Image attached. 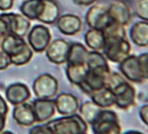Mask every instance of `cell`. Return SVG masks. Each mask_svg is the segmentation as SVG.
Returning a JSON list of instances; mask_svg holds the SVG:
<instances>
[{"instance_id": "1", "label": "cell", "mask_w": 148, "mask_h": 134, "mask_svg": "<svg viewBox=\"0 0 148 134\" xmlns=\"http://www.w3.org/2000/svg\"><path fill=\"white\" fill-rule=\"evenodd\" d=\"M55 134H81L88 131V123L80 115L73 114L47 122Z\"/></svg>"}, {"instance_id": "2", "label": "cell", "mask_w": 148, "mask_h": 134, "mask_svg": "<svg viewBox=\"0 0 148 134\" xmlns=\"http://www.w3.org/2000/svg\"><path fill=\"white\" fill-rule=\"evenodd\" d=\"M91 126L94 134H121L118 116L111 110L102 109Z\"/></svg>"}, {"instance_id": "3", "label": "cell", "mask_w": 148, "mask_h": 134, "mask_svg": "<svg viewBox=\"0 0 148 134\" xmlns=\"http://www.w3.org/2000/svg\"><path fill=\"white\" fill-rule=\"evenodd\" d=\"M33 91L38 98L51 99L56 96L59 85L57 80L49 74L39 75L32 86Z\"/></svg>"}, {"instance_id": "4", "label": "cell", "mask_w": 148, "mask_h": 134, "mask_svg": "<svg viewBox=\"0 0 148 134\" xmlns=\"http://www.w3.org/2000/svg\"><path fill=\"white\" fill-rule=\"evenodd\" d=\"M86 21L90 29L103 30L112 22L108 13V6L97 5L92 6L87 13Z\"/></svg>"}, {"instance_id": "5", "label": "cell", "mask_w": 148, "mask_h": 134, "mask_svg": "<svg viewBox=\"0 0 148 134\" xmlns=\"http://www.w3.org/2000/svg\"><path fill=\"white\" fill-rule=\"evenodd\" d=\"M29 45L33 51L41 53L47 49L51 42V33L44 25H36L28 33Z\"/></svg>"}, {"instance_id": "6", "label": "cell", "mask_w": 148, "mask_h": 134, "mask_svg": "<svg viewBox=\"0 0 148 134\" xmlns=\"http://www.w3.org/2000/svg\"><path fill=\"white\" fill-rule=\"evenodd\" d=\"M130 43L126 38H124L114 41V42L106 43L103 48V52L108 60L113 63L120 64L126 57L130 56Z\"/></svg>"}, {"instance_id": "7", "label": "cell", "mask_w": 148, "mask_h": 134, "mask_svg": "<svg viewBox=\"0 0 148 134\" xmlns=\"http://www.w3.org/2000/svg\"><path fill=\"white\" fill-rule=\"evenodd\" d=\"M120 70L123 77L132 82L141 83L145 80L141 71L138 56L130 55L128 57H126L120 63Z\"/></svg>"}, {"instance_id": "8", "label": "cell", "mask_w": 148, "mask_h": 134, "mask_svg": "<svg viewBox=\"0 0 148 134\" xmlns=\"http://www.w3.org/2000/svg\"><path fill=\"white\" fill-rule=\"evenodd\" d=\"M3 18L8 26V34L24 38L29 32L30 23L28 18L17 14H3Z\"/></svg>"}, {"instance_id": "9", "label": "cell", "mask_w": 148, "mask_h": 134, "mask_svg": "<svg viewBox=\"0 0 148 134\" xmlns=\"http://www.w3.org/2000/svg\"><path fill=\"white\" fill-rule=\"evenodd\" d=\"M115 97V104L119 108L127 109L134 105L136 99L135 89L125 80L112 89Z\"/></svg>"}, {"instance_id": "10", "label": "cell", "mask_w": 148, "mask_h": 134, "mask_svg": "<svg viewBox=\"0 0 148 134\" xmlns=\"http://www.w3.org/2000/svg\"><path fill=\"white\" fill-rule=\"evenodd\" d=\"M109 75L110 74H105L103 73H99V71L88 70L85 80H83L82 83L79 85V87L86 94L91 95L93 92L106 87Z\"/></svg>"}, {"instance_id": "11", "label": "cell", "mask_w": 148, "mask_h": 134, "mask_svg": "<svg viewBox=\"0 0 148 134\" xmlns=\"http://www.w3.org/2000/svg\"><path fill=\"white\" fill-rule=\"evenodd\" d=\"M70 45L64 39H56L53 41L47 47V57L52 63L62 65L67 62Z\"/></svg>"}, {"instance_id": "12", "label": "cell", "mask_w": 148, "mask_h": 134, "mask_svg": "<svg viewBox=\"0 0 148 134\" xmlns=\"http://www.w3.org/2000/svg\"><path fill=\"white\" fill-rule=\"evenodd\" d=\"M54 102L56 110L62 115L75 114L79 107L78 98L69 93H62L58 95Z\"/></svg>"}, {"instance_id": "13", "label": "cell", "mask_w": 148, "mask_h": 134, "mask_svg": "<svg viewBox=\"0 0 148 134\" xmlns=\"http://www.w3.org/2000/svg\"><path fill=\"white\" fill-rule=\"evenodd\" d=\"M108 13L112 22L122 26L129 24L131 20V11L123 1H114L108 6Z\"/></svg>"}, {"instance_id": "14", "label": "cell", "mask_w": 148, "mask_h": 134, "mask_svg": "<svg viewBox=\"0 0 148 134\" xmlns=\"http://www.w3.org/2000/svg\"><path fill=\"white\" fill-rule=\"evenodd\" d=\"M31 106H32L36 121L38 122L50 120L56 113L55 102L52 99L38 98L33 101Z\"/></svg>"}, {"instance_id": "15", "label": "cell", "mask_w": 148, "mask_h": 134, "mask_svg": "<svg viewBox=\"0 0 148 134\" xmlns=\"http://www.w3.org/2000/svg\"><path fill=\"white\" fill-rule=\"evenodd\" d=\"M56 23L60 32L68 36L79 33L82 28V22L80 18L74 14H63L59 16Z\"/></svg>"}, {"instance_id": "16", "label": "cell", "mask_w": 148, "mask_h": 134, "mask_svg": "<svg viewBox=\"0 0 148 134\" xmlns=\"http://www.w3.org/2000/svg\"><path fill=\"white\" fill-rule=\"evenodd\" d=\"M13 118L21 126H31L37 122L32 106L24 102L16 105L13 111Z\"/></svg>"}, {"instance_id": "17", "label": "cell", "mask_w": 148, "mask_h": 134, "mask_svg": "<svg viewBox=\"0 0 148 134\" xmlns=\"http://www.w3.org/2000/svg\"><path fill=\"white\" fill-rule=\"evenodd\" d=\"M5 98L12 105H19L26 102L30 98V91L23 83H14L5 90Z\"/></svg>"}, {"instance_id": "18", "label": "cell", "mask_w": 148, "mask_h": 134, "mask_svg": "<svg viewBox=\"0 0 148 134\" xmlns=\"http://www.w3.org/2000/svg\"><path fill=\"white\" fill-rule=\"evenodd\" d=\"M86 65H88V70L99 71L105 74H111L106 58L99 51L93 50L88 52L86 59Z\"/></svg>"}, {"instance_id": "19", "label": "cell", "mask_w": 148, "mask_h": 134, "mask_svg": "<svg viewBox=\"0 0 148 134\" xmlns=\"http://www.w3.org/2000/svg\"><path fill=\"white\" fill-rule=\"evenodd\" d=\"M130 39L138 47H148V22L140 21L134 23L130 32Z\"/></svg>"}, {"instance_id": "20", "label": "cell", "mask_w": 148, "mask_h": 134, "mask_svg": "<svg viewBox=\"0 0 148 134\" xmlns=\"http://www.w3.org/2000/svg\"><path fill=\"white\" fill-rule=\"evenodd\" d=\"M60 14V8L58 4L54 0H44V8L42 14L38 17V21L47 23L53 24L56 23Z\"/></svg>"}, {"instance_id": "21", "label": "cell", "mask_w": 148, "mask_h": 134, "mask_svg": "<svg viewBox=\"0 0 148 134\" xmlns=\"http://www.w3.org/2000/svg\"><path fill=\"white\" fill-rule=\"evenodd\" d=\"M92 101L101 108L111 107L115 104V97L113 92L108 87H104L89 95Z\"/></svg>"}, {"instance_id": "22", "label": "cell", "mask_w": 148, "mask_h": 134, "mask_svg": "<svg viewBox=\"0 0 148 134\" xmlns=\"http://www.w3.org/2000/svg\"><path fill=\"white\" fill-rule=\"evenodd\" d=\"M44 8V0H26L21 5L23 15L30 20H38Z\"/></svg>"}, {"instance_id": "23", "label": "cell", "mask_w": 148, "mask_h": 134, "mask_svg": "<svg viewBox=\"0 0 148 134\" xmlns=\"http://www.w3.org/2000/svg\"><path fill=\"white\" fill-rule=\"evenodd\" d=\"M89 51L85 46L79 43L70 45L67 62L68 65H82L86 64V59Z\"/></svg>"}, {"instance_id": "24", "label": "cell", "mask_w": 148, "mask_h": 134, "mask_svg": "<svg viewBox=\"0 0 148 134\" xmlns=\"http://www.w3.org/2000/svg\"><path fill=\"white\" fill-rule=\"evenodd\" d=\"M25 41L23 38L18 37L14 34H7L3 37V40L1 42V48L3 51L11 56L17 53L18 51L25 45Z\"/></svg>"}, {"instance_id": "25", "label": "cell", "mask_w": 148, "mask_h": 134, "mask_svg": "<svg viewBox=\"0 0 148 134\" xmlns=\"http://www.w3.org/2000/svg\"><path fill=\"white\" fill-rule=\"evenodd\" d=\"M88 71V67L86 64L82 65H68L66 66V75L71 83L79 86L85 80Z\"/></svg>"}, {"instance_id": "26", "label": "cell", "mask_w": 148, "mask_h": 134, "mask_svg": "<svg viewBox=\"0 0 148 134\" xmlns=\"http://www.w3.org/2000/svg\"><path fill=\"white\" fill-rule=\"evenodd\" d=\"M85 42L87 46L95 51L103 50L105 47V38L103 30L90 29L85 34Z\"/></svg>"}, {"instance_id": "27", "label": "cell", "mask_w": 148, "mask_h": 134, "mask_svg": "<svg viewBox=\"0 0 148 134\" xmlns=\"http://www.w3.org/2000/svg\"><path fill=\"white\" fill-rule=\"evenodd\" d=\"M103 32L105 38V44L126 38V30L124 26L116 23H112L103 30Z\"/></svg>"}, {"instance_id": "28", "label": "cell", "mask_w": 148, "mask_h": 134, "mask_svg": "<svg viewBox=\"0 0 148 134\" xmlns=\"http://www.w3.org/2000/svg\"><path fill=\"white\" fill-rule=\"evenodd\" d=\"M79 108L80 116L85 120L86 122H88L90 124L96 120L98 114L103 109L97 105L95 104L93 101H87L85 103H83Z\"/></svg>"}, {"instance_id": "29", "label": "cell", "mask_w": 148, "mask_h": 134, "mask_svg": "<svg viewBox=\"0 0 148 134\" xmlns=\"http://www.w3.org/2000/svg\"><path fill=\"white\" fill-rule=\"evenodd\" d=\"M32 55H33L32 49H31L29 45L25 43V45L21 48L17 53L10 56V59H11L12 65H17V66L24 65L30 61L31 57H32Z\"/></svg>"}, {"instance_id": "30", "label": "cell", "mask_w": 148, "mask_h": 134, "mask_svg": "<svg viewBox=\"0 0 148 134\" xmlns=\"http://www.w3.org/2000/svg\"><path fill=\"white\" fill-rule=\"evenodd\" d=\"M136 14L143 21L148 22V0H138L136 2Z\"/></svg>"}, {"instance_id": "31", "label": "cell", "mask_w": 148, "mask_h": 134, "mask_svg": "<svg viewBox=\"0 0 148 134\" xmlns=\"http://www.w3.org/2000/svg\"><path fill=\"white\" fill-rule=\"evenodd\" d=\"M29 134H55L51 127L46 123V124H40L37 126H33L29 131Z\"/></svg>"}, {"instance_id": "32", "label": "cell", "mask_w": 148, "mask_h": 134, "mask_svg": "<svg viewBox=\"0 0 148 134\" xmlns=\"http://www.w3.org/2000/svg\"><path fill=\"white\" fill-rule=\"evenodd\" d=\"M139 65L141 68L142 74L145 79H148V53L142 54L138 56Z\"/></svg>"}, {"instance_id": "33", "label": "cell", "mask_w": 148, "mask_h": 134, "mask_svg": "<svg viewBox=\"0 0 148 134\" xmlns=\"http://www.w3.org/2000/svg\"><path fill=\"white\" fill-rule=\"evenodd\" d=\"M12 65L10 56L0 48V70H5Z\"/></svg>"}, {"instance_id": "34", "label": "cell", "mask_w": 148, "mask_h": 134, "mask_svg": "<svg viewBox=\"0 0 148 134\" xmlns=\"http://www.w3.org/2000/svg\"><path fill=\"white\" fill-rule=\"evenodd\" d=\"M8 34V26L5 20L0 14V38H3Z\"/></svg>"}, {"instance_id": "35", "label": "cell", "mask_w": 148, "mask_h": 134, "mask_svg": "<svg viewBox=\"0 0 148 134\" xmlns=\"http://www.w3.org/2000/svg\"><path fill=\"white\" fill-rule=\"evenodd\" d=\"M14 5V0H0V10L6 11L11 9Z\"/></svg>"}, {"instance_id": "36", "label": "cell", "mask_w": 148, "mask_h": 134, "mask_svg": "<svg viewBox=\"0 0 148 134\" xmlns=\"http://www.w3.org/2000/svg\"><path fill=\"white\" fill-rule=\"evenodd\" d=\"M139 114L142 121L148 125V105H145L141 107Z\"/></svg>"}, {"instance_id": "37", "label": "cell", "mask_w": 148, "mask_h": 134, "mask_svg": "<svg viewBox=\"0 0 148 134\" xmlns=\"http://www.w3.org/2000/svg\"><path fill=\"white\" fill-rule=\"evenodd\" d=\"M8 110H9V108H8V106L6 104L5 100L0 96V114L6 116Z\"/></svg>"}, {"instance_id": "38", "label": "cell", "mask_w": 148, "mask_h": 134, "mask_svg": "<svg viewBox=\"0 0 148 134\" xmlns=\"http://www.w3.org/2000/svg\"><path fill=\"white\" fill-rule=\"evenodd\" d=\"M97 1V0H73L74 3L77 5H89Z\"/></svg>"}, {"instance_id": "39", "label": "cell", "mask_w": 148, "mask_h": 134, "mask_svg": "<svg viewBox=\"0 0 148 134\" xmlns=\"http://www.w3.org/2000/svg\"><path fill=\"white\" fill-rule=\"evenodd\" d=\"M5 125V116L0 114V132H1Z\"/></svg>"}, {"instance_id": "40", "label": "cell", "mask_w": 148, "mask_h": 134, "mask_svg": "<svg viewBox=\"0 0 148 134\" xmlns=\"http://www.w3.org/2000/svg\"><path fill=\"white\" fill-rule=\"evenodd\" d=\"M124 134H143V133L138 132V131H128V132H126Z\"/></svg>"}, {"instance_id": "41", "label": "cell", "mask_w": 148, "mask_h": 134, "mask_svg": "<svg viewBox=\"0 0 148 134\" xmlns=\"http://www.w3.org/2000/svg\"><path fill=\"white\" fill-rule=\"evenodd\" d=\"M0 134H14V133L12 132V131H1V132H0Z\"/></svg>"}, {"instance_id": "42", "label": "cell", "mask_w": 148, "mask_h": 134, "mask_svg": "<svg viewBox=\"0 0 148 134\" xmlns=\"http://www.w3.org/2000/svg\"><path fill=\"white\" fill-rule=\"evenodd\" d=\"M81 134H87V132H85V133H81Z\"/></svg>"}]
</instances>
